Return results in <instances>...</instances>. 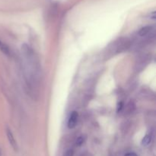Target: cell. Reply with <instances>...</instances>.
I'll return each mask as SVG.
<instances>
[{"mask_svg": "<svg viewBox=\"0 0 156 156\" xmlns=\"http://www.w3.org/2000/svg\"><path fill=\"white\" fill-rule=\"evenodd\" d=\"M0 51L7 56H12V51L9 47L2 41H0Z\"/></svg>", "mask_w": 156, "mask_h": 156, "instance_id": "4", "label": "cell"}, {"mask_svg": "<svg viewBox=\"0 0 156 156\" xmlns=\"http://www.w3.org/2000/svg\"><path fill=\"white\" fill-rule=\"evenodd\" d=\"M78 117H79V114L77 111H73L70 114V117L68 120V127L69 129H73L76 126L78 122Z\"/></svg>", "mask_w": 156, "mask_h": 156, "instance_id": "2", "label": "cell"}, {"mask_svg": "<svg viewBox=\"0 0 156 156\" xmlns=\"http://www.w3.org/2000/svg\"><path fill=\"white\" fill-rule=\"evenodd\" d=\"M152 27L151 26H145V27H142L140 30H139L138 34L140 37H145L149 34V32L152 30Z\"/></svg>", "mask_w": 156, "mask_h": 156, "instance_id": "6", "label": "cell"}, {"mask_svg": "<svg viewBox=\"0 0 156 156\" xmlns=\"http://www.w3.org/2000/svg\"><path fill=\"white\" fill-rule=\"evenodd\" d=\"M6 133H7L8 140H9V142L11 146H12V147L13 148L15 151H18V145H17L16 141H15V138H14L12 130L9 127H7V129H6Z\"/></svg>", "mask_w": 156, "mask_h": 156, "instance_id": "3", "label": "cell"}, {"mask_svg": "<svg viewBox=\"0 0 156 156\" xmlns=\"http://www.w3.org/2000/svg\"><path fill=\"white\" fill-rule=\"evenodd\" d=\"M123 109V103L122 101L119 102L118 105H117V113L120 112Z\"/></svg>", "mask_w": 156, "mask_h": 156, "instance_id": "10", "label": "cell"}, {"mask_svg": "<svg viewBox=\"0 0 156 156\" xmlns=\"http://www.w3.org/2000/svg\"><path fill=\"white\" fill-rule=\"evenodd\" d=\"M63 156H74V150L71 149H68V150L64 153Z\"/></svg>", "mask_w": 156, "mask_h": 156, "instance_id": "9", "label": "cell"}, {"mask_svg": "<svg viewBox=\"0 0 156 156\" xmlns=\"http://www.w3.org/2000/svg\"><path fill=\"white\" fill-rule=\"evenodd\" d=\"M125 156H138L136 155V153H135V152H128V153H126Z\"/></svg>", "mask_w": 156, "mask_h": 156, "instance_id": "11", "label": "cell"}, {"mask_svg": "<svg viewBox=\"0 0 156 156\" xmlns=\"http://www.w3.org/2000/svg\"><path fill=\"white\" fill-rule=\"evenodd\" d=\"M129 45H130V41L127 38H120L119 41H116L113 48H114V53H119L127 50Z\"/></svg>", "mask_w": 156, "mask_h": 156, "instance_id": "1", "label": "cell"}, {"mask_svg": "<svg viewBox=\"0 0 156 156\" xmlns=\"http://www.w3.org/2000/svg\"><path fill=\"white\" fill-rule=\"evenodd\" d=\"M151 141H152V137L149 135H146L144 138L142 140V145L143 146H147L150 144Z\"/></svg>", "mask_w": 156, "mask_h": 156, "instance_id": "8", "label": "cell"}, {"mask_svg": "<svg viewBox=\"0 0 156 156\" xmlns=\"http://www.w3.org/2000/svg\"><path fill=\"white\" fill-rule=\"evenodd\" d=\"M85 140H86V136H81L78 137L76 140V143L75 145L76 146H81L84 143H85Z\"/></svg>", "mask_w": 156, "mask_h": 156, "instance_id": "7", "label": "cell"}, {"mask_svg": "<svg viewBox=\"0 0 156 156\" xmlns=\"http://www.w3.org/2000/svg\"><path fill=\"white\" fill-rule=\"evenodd\" d=\"M136 110V105L133 101H129L125 108V114H131Z\"/></svg>", "mask_w": 156, "mask_h": 156, "instance_id": "5", "label": "cell"}]
</instances>
